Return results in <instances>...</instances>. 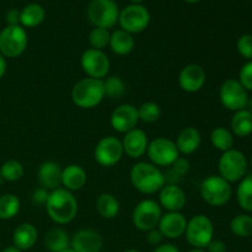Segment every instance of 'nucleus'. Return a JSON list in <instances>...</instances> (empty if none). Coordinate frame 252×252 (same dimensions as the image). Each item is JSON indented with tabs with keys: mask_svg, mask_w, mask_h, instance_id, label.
<instances>
[{
	"mask_svg": "<svg viewBox=\"0 0 252 252\" xmlns=\"http://www.w3.org/2000/svg\"><path fill=\"white\" fill-rule=\"evenodd\" d=\"M44 206L49 218L57 224H68L73 221L79 208L75 196L63 187L49 192Z\"/></svg>",
	"mask_w": 252,
	"mask_h": 252,
	"instance_id": "nucleus-1",
	"label": "nucleus"
},
{
	"mask_svg": "<svg viewBox=\"0 0 252 252\" xmlns=\"http://www.w3.org/2000/svg\"><path fill=\"white\" fill-rule=\"evenodd\" d=\"M130 182L143 194H154L165 186V175L152 162L140 161L130 169Z\"/></svg>",
	"mask_w": 252,
	"mask_h": 252,
	"instance_id": "nucleus-2",
	"label": "nucleus"
},
{
	"mask_svg": "<svg viewBox=\"0 0 252 252\" xmlns=\"http://www.w3.org/2000/svg\"><path fill=\"white\" fill-rule=\"evenodd\" d=\"M105 97L103 80L100 79H81L71 89V100L78 107L84 110L96 107Z\"/></svg>",
	"mask_w": 252,
	"mask_h": 252,
	"instance_id": "nucleus-3",
	"label": "nucleus"
},
{
	"mask_svg": "<svg viewBox=\"0 0 252 252\" xmlns=\"http://www.w3.org/2000/svg\"><path fill=\"white\" fill-rule=\"evenodd\" d=\"M201 196L212 207H223L233 196L230 184L219 175H211L201 185Z\"/></svg>",
	"mask_w": 252,
	"mask_h": 252,
	"instance_id": "nucleus-4",
	"label": "nucleus"
},
{
	"mask_svg": "<svg viewBox=\"0 0 252 252\" xmlns=\"http://www.w3.org/2000/svg\"><path fill=\"white\" fill-rule=\"evenodd\" d=\"M86 14L94 26L108 30L118 22L120 9L115 0H91Z\"/></svg>",
	"mask_w": 252,
	"mask_h": 252,
	"instance_id": "nucleus-5",
	"label": "nucleus"
},
{
	"mask_svg": "<svg viewBox=\"0 0 252 252\" xmlns=\"http://www.w3.org/2000/svg\"><path fill=\"white\" fill-rule=\"evenodd\" d=\"M219 176L231 184L241 181L246 176L248 160L244 153L238 149H230L221 154L218 162Z\"/></svg>",
	"mask_w": 252,
	"mask_h": 252,
	"instance_id": "nucleus-6",
	"label": "nucleus"
},
{
	"mask_svg": "<svg viewBox=\"0 0 252 252\" xmlns=\"http://www.w3.org/2000/svg\"><path fill=\"white\" fill-rule=\"evenodd\" d=\"M29 37L21 26H6L0 31V53L5 58H17L27 48Z\"/></svg>",
	"mask_w": 252,
	"mask_h": 252,
	"instance_id": "nucleus-7",
	"label": "nucleus"
},
{
	"mask_svg": "<svg viewBox=\"0 0 252 252\" xmlns=\"http://www.w3.org/2000/svg\"><path fill=\"white\" fill-rule=\"evenodd\" d=\"M185 235L192 248L204 250L214 239V225L208 217L198 214L187 221Z\"/></svg>",
	"mask_w": 252,
	"mask_h": 252,
	"instance_id": "nucleus-8",
	"label": "nucleus"
},
{
	"mask_svg": "<svg viewBox=\"0 0 252 252\" xmlns=\"http://www.w3.org/2000/svg\"><path fill=\"white\" fill-rule=\"evenodd\" d=\"M162 216V208L154 199H143L134 207L132 213L133 225L140 231H149L158 228L160 218Z\"/></svg>",
	"mask_w": 252,
	"mask_h": 252,
	"instance_id": "nucleus-9",
	"label": "nucleus"
},
{
	"mask_svg": "<svg viewBox=\"0 0 252 252\" xmlns=\"http://www.w3.org/2000/svg\"><path fill=\"white\" fill-rule=\"evenodd\" d=\"M150 12L140 4H130L120 11L118 24L121 29L130 34L145 31L150 24Z\"/></svg>",
	"mask_w": 252,
	"mask_h": 252,
	"instance_id": "nucleus-10",
	"label": "nucleus"
},
{
	"mask_svg": "<svg viewBox=\"0 0 252 252\" xmlns=\"http://www.w3.org/2000/svg\"><path fill=\"white\" fill-rule=\"evenodd\" d=\"M147 154L150 162L158 167L171 166L180 158V152L174 140L165 137L155 138L149 142Z\"/></svg>",
	"mask_w": 252,
	"mask_h": 252,
	"instance_id": "nucleus-11",
	"label": "nucleus"
},
{
	"mask_svg": "<svg viewBox=\"0 0 252 252\" xmlns=\"http://www.w3.org/2000/svg\"><path fill=\"white\" fill-rule=\"evenodd\" d=\"M219 100L229 111L244 110L248 105V90L235 79H229L221 84L219 89Z\"/></svg>",
	"mask_w": 252,
	"mask_h": 252,
	"instance_id": "nucleus-12",
	"label": "nucleus"
},
{
	"mask_svg": "<svg viewBox=\"0 0 252 252\" xmlns=\"http://www.w3.org/2000/svg\"><path fill=\"white\" fill-rule=\"evenodd\" d=\"M80 64L84 73L89 78L100 79V80H103V78L107 76L111 68L107 54L103 51H98L95 48H89L84 51V53L81 54Z\"/></svg>",
	"mask_w": 252,
	"mask_h": 252,
	"instance_id": "nucleus-13",
	"label": "nucleus"
},
{
	"mask_svg": "<svg viewBox=\"0 0 252 252\" xmlns=\"http://www.w3.org/2000/svg\"><path fill=\"white\" fill-rule=\"evenodd\" d=\"M123 154L125 152H123L122 142L113 135L103 137L102 139L98 140L94 152L95 160L103 167L115 166L121 161Z\"/></svg>",
	"mask_w": 252,
	"mask_h": 252,
	"instance_id": "nucleus-14",
	"label": "nucleus"
},
{
	"mask_svg": "<svg viewBox=\"0 0 252 252\" xmlns=\"http://www.w3.org/2000/svg\"><path fill=\"white\" fill-rule=\"evenodd\" d=\"M139 121L138 108L130 103H123L113 110L110 122L116 132L126 134L129 130L137 128Z\"/></svg>",
	"mask_w": 252,
	"mask_h": 252,
	"instance_id": "nucleus-15",
	"label": "nucleus"
},
{
	"mask_svg": "<svg viewBox=\"0 0 252 252\" xmlns=\"http://www.w3.org/2000/svg\"><path fill=\"white\" fill-rule=\"evenodd\" d=\"M206 71L198 64H189L184 66L179 74V85L184 91L189 94L197 93L206 84Z\"/></svg>",
	"mask_w": 252,
	"mask_h": 252,
	"instance_id": "nucleus-16",
	"label": "nucleus"
},
{
	"mask_svg": "<svg viewBox=\"0 0 252 252\" xmlns=\"http://www.w3.org/2000/svg\"><path fill=\"white\" fill-rule=\"evenodd\" d=\"M103 240L100 233L94 229H81L70 240V248L75 252H100Z\"/></svg>",
	"mask_w": 252,
	"mask_h": 252,
	"instance_id": "nucleus-17",
	"label": "nucleus"
},
{
	"mask_svg": "<svg viewBox=\"0 0 252 252\" xmlns=\"http://www.w3.org/2000/svg\"><path fill=\"white\" fill-rule=\"evenodd\" d=\"M121 142H122L123 152L132 159H139L143 155L147 154L149 140H148L147 133L143 129L134 128L129 130L126 133Z\"/></svg>",
	"mask_w": 252,
	"mask_h": 252,
	"instance_id": "nucleus-18",
	"label": "nucleus"
},
{
	"mask_svg": "<svg viewBox=\"0 0 252 252\" xmlns=\"http://www.w3.org/2000/svg\"><path fill=\"white\" fill-rule=\"evenodd\" d=\"M187 221L189 220L181 212H167L160 218L158 229L161 231L164 238L179 239L185 235Z\"/></svg>",
	"mask_w": 252,
	"mask_h": 252,
	"instance_id": "nucleus-19",
	"label": "nucleus"
},
{
	"mask_svg": "<svg viewBox=\"0 0 252 252\" xmlns=\"http://www.w3.org/2000/svg\"><path fill=\"white\" fill-rule=\"evenodd\" d=\"M187 202L186 193L184 189L176 184L165 185L159 192L160 207L167 212H181Z\"/></svg>",
	"mask_w": 252,
	"mask_h": 252,
	"instance_id": "nucleus-20",
	"label": "nucleus"
},
{
	"mask_svg": "<svg viewBox=\"0 0 252 252\" xmlns=\"http://www.w3.org/2000/svg\"><path fill=\"white\" fill-rule=\"evenodd\" d=\"M62 171L63 169L58 162L54 161H44L39 165L38 171H37V179L42 189H46L47 191L57 189L62 185Z\"/></svg>",
	"mask_w": 252,
	"mask_h": 252,
	"instance_id": "nucleus-21",
	"label": "nucleus"
},
{
	"mask_svg": "<svg viewBox=\"0 0 252 252\" xmlns=\"http://www.w3.org/2000/svg\"><path fill=\"white\" fill-rule=\"evenodd\" d=\"M86 181L88 175L80 165L70 164L62 171V186L68 191H79L85 186Z\"/></svg>",
	"mask_w": 252,
	"mask_h": 252,
	"instance_id": "nucleus-22",
	"label": "nucleus"
},
{
	"mask_svg": "<svg viewBox=\"0 0 252 252\" xmlns=\"http://www.w3.org/2000/svg\"><path fill=\"white\" fill-rule=\"evenodd\" d=\"M201 142L202 135L197 128L185 127L177 135L175 144H176L180 154L189 155L198 150Z\"/></svg>",
	"mask_w": 252,
	"mask_h": 252,
	"instance_id": "nucleus-23",
	"label": "nucleus"
},
{
	"mask_svg": "<svg viewBox=\"0 0 252 252\" xmlns=\"http://www.w3.org/2000/svg\"><path fill=\"white\" fill-rule=\"evenodd\" d=\"M37 238H38V231H37L36 226L30 223H24L20 224L15 229L14 234H12V243L19 250L25 251L33 248Z\"/></svg>",
	"mask_w": 252,
	"mask_h": 252,
	"instance_id": "nucleus-24",
	"label": "nucleus"
},
{
	"mask_svg": "<svg viewBox=\"0 0 252 252\" xmlns=\"http://www.w3.org/2000/svg\"><path fill=\"white\" fill-rule=\"evenodd\" d=\"M135 41L133 38V34L128 33L125 30H116L111 33L110 47L111 51L117 56H127L132 53L134 49Z\"/></svg>",
	"mask_w": 252,
	"mask_h": 252,
	"instance_id": "nucleus-25",
	"label": "nucleus"
},
{
	"mask_svg": "<svg viewBox=\"0 0 252 252\" xmlns=\"http://www.w3.org/2000/svg\"><path fill=\"white\" fill-rule=\"evenodd\" d=\"M44 17H46L44 7L37 2H31L20 11V25L24 29L25 27L32 29V27L39 26L44 21Z\"/></svg>",
	"mask_w": 252,
	"mask_h": 252,
	"instance_id": "nucleus-26",
	"label": "nucleus"
},
{
	"mask_svg": "<svg viewBox=\"0 0 252 252\" xmlns=\"http://www.w3.org/2000/svg\"><path fill=\"white\" fill-rule=\"evenodd\" d=\"M231 130L235 135L240 138H245L252 133V112L244 110L236 111L235 115L231 118Z\"/></svg>",
	"mask_w": 252,
	"mask_h": 252,
	"instance_id": "nucleus-27",
	"label": "nucleus"
},
{
	"mask_svg": "<svg viewBox=\"0 0 252 252\" xmlns=\"http://www.w3.org/2000/svg\"><path fill=\"white\" fill-rule=\"evenodd\" d=\"M96 209L103 219H113L120 213L121 206L118 199L113 194L102 193L96 201Z\"/></svg>",
	"mask_w": 252,
	"mask_h": 252,
	"instance_id": "nucleus-28",
	"label": "nucleus"
},
{
	"mask_svg": "<svg viewBox=\"0 0 252 252\" xmlns=\"http://www.w3.org/2000/svg\"><path fill=\"white\" fill-rule=\"evenodd\" d=\"M44 245L51 252H61L70 246L68 233L61 228H53L46 234Z\"/></svg>",
	"mask_w": 252,
	"mask_h": 252,
	"instance_id": "nucleus-29",
	"label": "nucleus"
},
{
	"mask_svg": "<svg viewBox=\"0 0 252 252\" xmlns=\"http://www.w3.org/2000/svg\"><path fill=\"white\" fill-rule=\"evenodd\" d=\"M236 199L244 211L252 213V174L246 175L236 189Z\"/></svg>",
	"mask_w": 252,
	"mask_h": 252,
	"instance_id": "nucleus-30",
	"label": "nucleus"
},
{
	"mask_svg": "<svg viewBox=\"0 0 252 252\" xmlns=\"http://www.w3.org/2000/svg\"><path fill=\"white\" fill-rule=\"evenodd\" d=\"M21 202L19 197L12 193H6L0 197V219L9 220L19 214Z\"/></svg>",
	"mask_w": 252,
	"mask_h": 252,
	"instance_id": "nucleus-31",
	"label": "nucleus"
},
{
	"mask_svg": "<svg viewBox=\"0 0 252 252\" xmlns=\"http://www.w3.org/2000/svg\"><path fill=\"white\" fill-rule=\"evenodd\" d=\"M211 142L216 149L220 152H228L233 149L234 145V135L228 128L217 127L211 133Z\"/></svg>",
	"mask_w": 252,
	"mask_h": 252,
	"instance_id": "nucleus-32",
	"label": "nucleus"
},
{
	"mask_svg": "<svg viewBox=\"0 0 252 252\" xmlns=\"http://www.w3.org/2000/svg\"><path fill=\"white\" fill-rule=\"evenodd\" d=\"M230 230L239 238L252 236V217L248 214H239L230 221Z\"/></svg>",
	"mask_w": 252,
	"mask_h": 252,
	"instance_id": "nucleus-33",
	"label": "nucleus"
},
{
	"mask_svg": "<svg viewBox=\"0 0 252 252\" xmlns=\"http://www.w3.org/2000/svg\"><path fill=\"white\" fill-rule=\"evenodd\" d=\"M24 174V165L17 161V160H7L0 167V175H1V179L5 180V181H19L20 179H22Z\"/></svg>",
	"mask_w": 252,
	"mask_h": 252,
	"instance_id": "nucleus-34",
	"label": "nucleus"
},
{
	"mask_svg": "<svg viewBox=\"0 0 252 252\" xmlns=\"http://www.w3.org/2000/svg\"><path fill=\"white\" fill-rule=\"evenodd\" d=\"M111 33L108 30L101 29V27H94L89 34V43L91 48L103 51L107 46H110Z\"/></svg>",
	"mask_w": 252,
	"mask_h": 252,
	"instance_id": "nucleus-35",
	"label": "nucleus"
},
{
	"mask_svg": "<svg viewBox=\"0 0 252 252\" xmlns=\"http://www.w3.org/2000/svg\"><path fill=\"white\" fill-rule=\"evenodd\" d=\"M138 115H139V120L145 123H154L161 116V108L158 103L148 101L140 105L138 108Z\"/></svg>",
	"mask_w": 252,
	"mask_h": 252,
	"instance_id": "nucleus-36",
	"label": "nucleus"
},
{
	"mask_svg": "<svg viewBox=\"0 0 252 252\" xmlns=\"http://www.w3.org/2000/svg\"><path fill=\"white\" fill-rule=\"evenodd\" d=\"M103 88H105V96L112 98H118L126 93V84L120 76H108L103 80Z\"/></svg>",
	"mask_w": 252,
	"mask_h": 252,
	"instance_id": "nucleus-37",
	"label": "nucleus"
},
{
	"mask_svg": "<svg viewBox=\"0 0 252 252\" xmlns=\"http://www.w3.org/2000/svg\"><path fill=\"white\" fill-rule=\"evenodd\" d=\"M239 54L246 61H252V34H243L236 43Z\"/></svg>",
	"mask_w": 252,
	"mask_h": 252,
	"instance_id": "nucleus-38",
	"label": "nucleus"
},
{
	"mask_svg": "<svg viewBox=\"0 0 252 252\" xmlns=\"http://www.w3.org/2000/svg\"><path fill=\"white\" fill-rule=\"evenodd\" d=\"M239 83L248 91H252V61H248L239 71Z\"/></svg>",
	"mask_w": 252,
	"mask_h": 252,
	"instance_id": "nucleus-39",
	"label": "nucleus"
},
{
	"mask_svg": "<svg viewBox=\"0 0 252 252\" xmlns=\"http://www.w3.org/2000/svg\"><path fill=\"white\" fill-rule=\"evenodd\" d=\"M171 167L172 171H174L177 176H184V175H186L187 172L189 171L191 165H189V161L187 159H185V158H179V159L171 165Z\"/></svg>",
	"mask_w": 252,
	"mask_h": 252,
	"instance_id": "nucleus-40",
	"label": "nucleus"
},
{
	"mask_svg": "<svg viewBox=\"0 0 252 252\" xmlns=\"http://www.w3.org/2000/svg\"><path fill=\"white\" fill-rule=\"evenodd\" d=\"M162 239H164V235L161 234V231L159 229H153V230L147 231V241L150 244V245L159 246L161 244Z\"/></svg>",
	"mask_w": 252,
	"mask_h": 252,
	"instance_id": "nucleus-41",
	"label": "nucleus"
},
{
	"mask_svg": "<svg viewBox=\"0 0 252 252\" xmlns=\"http://www.w3.org/2000/svg\"><path fill=\"white\" fill-rule=\"evenodd\" d=\"M49 192L46 189H34L33 193H32V199H33L34 203L37 204H46L47 199H48Z\"/></svg>",
	"mask_w": 252,
	"mask_h": 252,
	"instance_id": "nucleus-42",
	"label": "nucleus"
},
{
	"mask_svg": "<svg viewBox=\"0 0 252 252\" xmlns=\"http://www.w3.org/2000/svg\"><path fill=\"white\" fill-rule=\"evenodd\" d=\"M206 249L208 252H226V244L219 239H213Z\"/></svg>",
	"mask_w": 252,
	"mask_h": 252,
	"instance_id": "nucleus-43",
	"label": "nucleus"
},
{
	"mask_svg": "<svg viewBox=\"0 0 252 252\" xmlns=\"http://www.w3.org/2000/svg\"><path fill=\"white\" fill-rule=\"evenodd\" d=\"M7 26H17L20 25V10L11 9L6 12Z\"/></svg>",
	"mask_w": 252,
	"mask_h": 252,
	"instance_id": "nucleus-44",
	"label": "nucleus"
},
{
	"mask_svg": "<svg viewBox=\"0 0 252 252\" xmlns=\"http://www.w3.org/2000/svg\"><path fill=\"white\" fill-rule=\"evenodd\" d=\"M154 252H180V250L172 244H162V245L158 246Z\"/></svg>",
	"mask_w": 252,
	"mask_h": 252,
	"instance_id": "nucleus-45",
	"label": "nucleus"
},
{
	"mask_svg": "<svg viewBox=\"0 0 252 252\" xmlns=\"http://www.w3.org/2000/svg\"><path fill=\"white\" fill-rule=\"evenodd\" d=\"M6 69H7L6 59H5V57L0 53V79L5 75V73H6Z\"/></svg>",
	"mask_w": 252,
	"mask_h": 252,
	"instance_id": "nucleus-46",
	"label": "nucleus"
},
{
	"mask_svg": "<svg viewBox=\"0 0 252 252\" xmlns=\"http://www.w3.org/2000/svg\"><path fill=\"white\" fill-rule=\"evenodd\" d=\"M2 252H22L21 250H19V249L16 248V246H7V248H5Z\"/></svg>",
	"mask_w": 252,
	"mask_h": 252,
	"instance_id": "nucleus-47",
	"label": "nucleus"
},
{
	"mask_svg": "<svg viewBox=\"0 0 252 252\" xmlns=\"http://www.w3.org/2000/svg\"><path fill=\"white\" fill-rule=\"evenodd\" d=\"M187 252H207V251H204L203 249H192V250H189Z\"/></svg>",
	"mask_w": 252,
	"mask_h": 252,
	"instance_id": "nucleus-48",
	"label": "nucleus"
},
{
	"mask_svg": "<svg viewBox=\"0 0 252 252\" xmlns=\"http://www.w3.org/2000/svg\"><path fill=\"white\" fill-rule=\"evenodd\" d=\"M61 252H75L73 250V249L70 248V246H69V248H66V249H64V250H62Z\"/></svg>",
	"mask_w": 252,
	"mask_h": 252,
	"instance_id": "nucleus-49",
	"label": "nucleus"
},
{
	"mask_svg": "<svg viewBox=\"0 0 252 252\" xmlns=\"http://www.w3.org/2000/svg\"><path fill=\"white\" fill-rule=\"evenodd\" d=\"M130 2H133V4H140L142 1H144V0H129Z\"/></svg>",
	"mask_w": 252,
	"mask_h": 252,
	"instance_id": "nucleus-50",
	"label": "nucleus"
},
{
	"mask_svg": "<svg viewBox=\"0 0 252 252\" xmlns=\"http://www.w3.org/2000/svg\"><path fill=\"white\" fill-rule=\"evenodd\" d=\"M185 1H187V2H198V1H201V0H185Z\"/></svg>",
	"mask_w": 252,
	"mask_h": 252,
	"instance_id": "nucleus-51",
	"label": "nucleus"
},
{
	"mask_svg": "<svg viewBox=\"0 0 252 252\" xmlns=\"http://www.w3.org/2000/svg\"><path fill=\"white\" fill-rule=\"evenodd\" d=\"M123 252H140V251H138V250H126Z\"/></svg>",
	"mask_w": 252,
	"mask_h": 252,
	"instance_id": "nucleus-52",
	"label": "nucleus"
},
{
	"mask_svg": "<svg viewBox=\"0 0 252 252\" xmlns=\"http://www.w3.org/2000/svg\"><path fill=\"white\" fill-rule=\"evenodd\" d=\"M1 181H2V179H1V175H0V184H1Z\"/></svg>",
	"mask_w": 252,
	"mask_h": 252,
	"instance_id": "nucleus-53",
	"label": "nucleus"
},
{
	"mask_svg": "<svg viewBox=\"0 0 252 252\" xmlns=\"http://www.w3.org/2000/svg\"><path fill=\"white\" fill-rule=\"evenodd\" d=\"M251 167H252V157H251Z\"/></svg>",
	"mask_w": 252,
	"mask_h": 252,
	"instance_id": "nucleus-54",
	"label": "nucleus"
}]
</instances>
